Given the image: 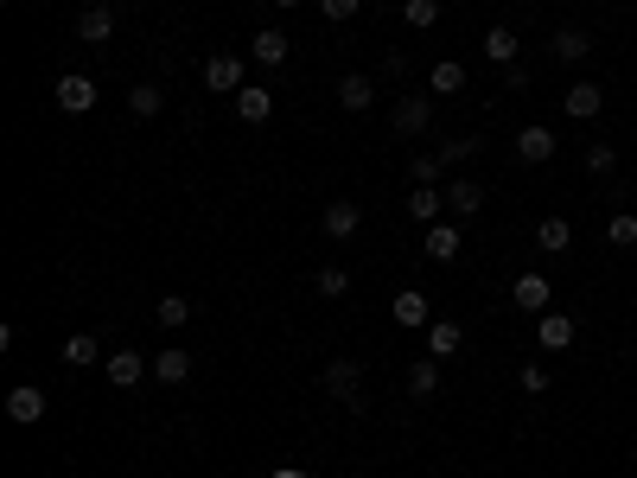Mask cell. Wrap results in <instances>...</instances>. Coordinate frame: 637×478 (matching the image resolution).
I'll return each mask as SVG.
<instances>
[{"label": "cell", "instance_id": "obj_1", "mask_svg": "<svg viewBox=\"0 0 637 478\" xmlns=\"http://www.w3.org/2000/svg\"><path fill=\"white\" fill-rule=\"evenodd\" d=\"M357 383H364V364H357V357H332V364H325V389H332V396L351 408V415H364V396H357Z\"/></svg>", "mask_w": 637, "mask_h": 478}, {"label": "cell", "instance_id": "obj_2", "mask_svg": "<svg viewBox=\"0 0 637 478\" xmlns=\"http://www.w3.org/2000/svg\"><path fill=\"white\" fill-rule=\"evenodd\" d=\"M77 39L83 45H109L115 39V7H109V0H90V7L77 13Z\"/></svg>", "mask_w": 637, "mask_h": 478}, {"label": "cell", "instance_id": "obj_3", "mask_svg": "<svg viewBox=\"0 0 637 478\" xmlns=\"http://www.w3.org/2000/svg\"><path fill=\"white\" fill-rule=\"evenodd\" d=\"M459 249H466V236H459V224H427V236H421V255L427 262H459Z\"/></svg>", "mask_w": 637, "mask_h": 478}, {"label": "cell", "instance_id": "obj_4", "mask_svg": "<svg viewBox=\"0 0 637 478\" xmlns=\"http://www.w3.org/2000/svg\"><path fill=\"white\" fill-rule=\"evenodd\" d=\"M58 109H64V115H90V109H96V83L83 77V71H64V77H58Z\"/></svg>", "mask_w": 637, "mask_h": 478}, {"label": "cell", "instance_id": "obj_5", "mask_svg": "<svg viewBox=\"0 0 637 478\" xmlns=\"http://www.w3.org/2000/svg\"><path fill=\"white\" fill-rule=\"evenodd\" d=\"M555 134H548L542 122H529L523 134H516V160H523V166H548V160H555Z\"/></svg>", "mask_w": 637, "mask_h": 478}, {"label": "cell", "instance_id": "obj_6", "mask_svg": "<svg viewBox=\"0 0 637 478\" xmlns=\"http://www.w3.org/2000/svg\"><path fill=\"white\" fill-rule=\"evenodd\" d=\"M427 122H434V102H427V96H402L395 115H389L395 134H427Z\"/></svg>", "mask_w": 637, "mask_h": 478}, {"label": "cell", "instance_id": "obj_7", "mask_svg": "<svg viewBox=\"0 0 637 478\" xmlns=\"http://www.w3.org/2000/svg\"><path fill=\"white\" fill-rule=\"evenodd\" d=\"M421 345H427V357H459V345H466V332H459V319H434V326L421 332Z\"/></svg>", "mask_w": 637, "mask_h": 478}, {"label": "cell", "instance_id": "obj_8", "mask_svg": "<svg viewBox=\"0 0 637 478\" xmlns=\"http://www.w3.org/2000/svg\"><path fill=\"white\" fill-rule=\"evenodd\" d=\"M510 300L523 306V313H548V300H555V287H548V275H516V287H510Z\"/></svg>", "mask_w": 637, "mask_h": 478}, {"label": "cell", "instance_id": "obj_9", "mask_svg": "<svg viewBox=\"0 0 637 478\" xmlns=\"http://www.w3.org/2000/svg\"><path fill=\"white\" fill-rule=\"evenodd\" d=\"M561 109L574 115V122H593L599 109H606V90L599 83H567V96H561Z\"/></svg>", "mask_w": 637, "mask_h": 478}, {"label": "cell", "instance_id": "obj_10", "mask_svg": "<svg viewBox=\"0 0 637 478\" xmlns=\"http://www.w3.org/2000/svg\"><path fill=\"white\" fill-rule=\"evenodd\" d=\"M395 326H402V332H427V326H434V306H427V294H415V287H408V294H395Z\"/></svg>", "mask_w": 637, "mask_h": 478}, {"label": "cell", "instance_id": "obj_11", "mask_svg": "<svg viewBox=\"0 0 637 478\" xmlns=\"http://www.w3.org/2000/svg\"><path fill=\"white\" fill-rule=\"evenodd\" d=\"M446 211H453V217H478V211H485V185H478V179H446Z\"/></svg>", "mask_w": 637, "mask_h": 478}, {"label": "cell", "instance_id": "obj_12", "mask_svg": "<svg viewBox=\"0 0 637 478\" xmlns=\"http://www.w3.org/2000/svg\"><path fill=\"white\" fill-rule=\"evenodd\" d=\"M357 224H364V211H357L351 198H338V204H325V217H319V230L332 236V243H344V236H357Z\"/></svg>", "mask_w": 637, "mask_h": 478}, {"label": "cell", "instance_id": "obj_13", "mask_svg": "<svg viewBox=\"0 0 637 478\" xmlns=\"http://www.w3.org/2000/svg\"><path fill=\"white\" fill-rule=\"evenodd\" d=\"M536 345H542V351H567V345H574V319L548 306V313L536 319Z\"/></svg>", "mask_w": 637, "mask_h": 478}, {"label": "cell", "instance_id": "obj_14", "mask_svg": "<svg viewBox=\"0 0 637 478\" xmlns=\"http://www.w3.org/2000/svg\"><path fill=\"white\" fill-rule=\"evenodd\" d=\"M7 415L20 421V428H32V421H45V389H32V383L7 389Z\"/></svg>", "mask_w": 637, "mask_h": 478}, {"label": "cell", "instance_id": "obj_15", "mask_svg": "<svg viewBox=\"0 0 637 478\" xmlns=\"http://www.w3.org/2000/svg\"><path fill=\"white\" fill-rule=\"evenodd\" d=\"M204 90H243V58L217 51V58L204 64Z\"/></svg>", "mask_w": 637, "mask_h": 478}, {"label": "cell", "instance_id": "obj_16", "mask_svg": "<svg viewBox=\"0 0 637 478\" xmlns=\"http://www.w3.org/2000/svg\"><path fill=\"white\" fill-rule=\"evenodd\" d=\"M153 377H160L166 389H179L185 377H192V351H179V345H166L160 357H153Z\"/></svg>", "mask_w": 637, "mask_h": 478}, {"label": "cell", "instance_id": "obj_17", "mask_svg": "<svg viewBox=\"0 0 637 478\" xmlns=\"http://www.w3.org/2000/svg\"><path fill=\"white\" fill-rule=\"evenodd\" d=\"M555 58H561V64H587V58H593V32L561 26V32H555Z\"/></svg>", "mask_w": 637, "mask_h": 478}, {"label": "cell", "instance_id": "obj_18", "mask_svg": "<svg viewBox=\"0 0 637 478\" xmlns=\"http://www.w3.org/2000/svg\"><path fill=\"white\" fill-rule=\"evenodd\" d=\"M536 249L567 255V249H574V224H567V217H542V224H536Z\"/></svg>", "mask_w": 637, "mask_h": 478}, {"label": "cell", "instance_id": "obj_19", "mask_svg": "<svg viewBox=\"0 0 637 478\" xmlns=\"http://www.w3.org/2000/svg\"><path fill=\"white\" fill-rule=\"evenodd\" d=\"M427 90H434V96H459V90H466V64H459V58H440L434 71H427Z\"/></svg>", "mask_w": 637, "mask_h": 478}, {"label": "cell", "instance_id": "obj_20", "mask_svg": "<svg viewBox=\"0 0 637 478\" xmlns=\"http://www.w3.org/2000/svg\"><path fill=\"white\" fill-rule=\"evenodd\" d=\"M249 51H255V64H268V71H274V64H287V32L262 26V32L249 39Z\"/></svg>", "mask_w": 637, "mask_h": 478}, {"label": "cell", "instance_id": "obj_21", "mask_svg": "<svg viewBox=\"0 0 637 478\" xmlns=\"http://www.w3.org/2000/svg\"><path fill=\"white\" fill-rule=\"evenodd\" d=\"M236 115H243L249 128H262L268 115H274V96H268V90H249V83H243V90H236Z\"/></svg>", "mask_w": 637, "mask_h": 478}, {"label": "cell", "instance_id": "obj_22", "mask_svg": "<svg viewBox=\"0 0 637 478\" xmlns=\"http://www.w3.org/2000/svg\"><path fill=\"white\" fill-rule=\"evenodd\" d=\"M478 51H485L491 64H504V71H510V64H516V32H510V26H491L485 39H478Z\"/></svg>", "mask_w": 637, "mask_h": 478}, {"label": "cell", "instance_id": "obj_23", "mask_svg": "<svg viewBox=\"0 0 637 478\" xmlns=\"http://www.w3.org/2000/svg\"><path fill=\"white\" fill-rule=\"evenodd\" d=\"M160 102H166L160 83H134V90H128V115H134V122H153V115H160Z\"/></svg>", "mask_w": 637, "mask_h": 478}, {"label": "cell", "instance_id": "obj_24", "mask_svg": "<svg viewBox=\"0 0 637 478\" xmlns=\"http://www.w3.org/2000/svg\"><path fill=\"white\" fill-rule=\"evenodd\" d=\"M408 396H415V402L440 396V357H421V364L408 370Z\"/></svg>", "mask_w": 637, "mask_h": 478}, {"label": "cell", "instance_id": "obj_25", "mask_svg": "<svg viewBox=\"0 0 637 478\" xmlns=\"http://www.w3.org/2000/svg\"><path fill=\"white\" fill-rule=\"evenodd\" d=\"M102 370H109L115 389H134V383H141V351H109V364H102Z\"/></svg>", "mask_w": 637, "mask_h": 478}, {"label": "cell", "instance_id": "obj_26", "mask_svg": "<svg viewBox=\"0 0 637 478\" xmlns=\"http://www.w3.org/2000/svg\"><path fill=\"white\" fill-rule=\"evenodd\" d=\"M408 211H415L421 224H440V211H446V192H434V185H415V192H408Z\"/></svg>", "mask_w": 637, "mask_h": 478}, {"label": "cell", "instance_id": "obj_27", "mask_svg": "<svg viewBox=\"0 0 637 478\" xmlns=\"http://www.w3.org/2000/svg\"><path fill=\"white\" fill-rule=\"evenodd\" d=\"M338 102H344V109H351V115H357V109H370V102H376V83L351 71V77L338 83Z\"/></svg>", "mask_w": 637, "mask_h": 478}, {"label": "cell", "instance_id": "obj_28", "mask_svg": "<svg viewBox=\"0 0 637 478\" xmlns=\"http://www.w3.org/2000/svg\"><path fill=\"white\" fill-rule=\"evenodd\" d=\"M153 319H160V326H166V332H179V326H192V300H185V294H166L160 306H153Z\"/></svg>", "mask_w": 637, "mask_h": 478}, {"label": "cell", "instance_id": "obj_29", "mask_svg": "<svg viewBox=\"0 0 637 478\" xmlns=\"http://www.w3.org/2000/svg\"><path fill=\"white\" fill-rule=\"evenodd\" d=\"M313 287H319V300H344V294H351V275H344V268H338V262H325V268H319V281H313Z\"/></svg>", "mask_w": 637, "mask_h": 478}, {"label": "cell", "instance_id": "obj_30", "mask_svg": "<svg viewBox=\"0 0 637 478\" xmlns=\"http://www.w3.org/2000/svg\"><path fill=\"white\" fill-rule=\"evenodd\" d=\"M64 364H71V370H90V364H96V338H90V332L64 338Z\"/></svg>", "mask_w": 637, "mask_h": 478}, {"label": "cell", "instance_id": "obj_31", "mask_svg": "<svg viewBox=\"0 0 637 478\" xmlns=\"http://www.w3.org/2000/svg\"><path fill=\"white\" fill-rule=\"evenodd\" d=\"M606 243H612V249H637V217H631V211H618L612 224H606Z\"/></svg>", "mask_w": 637, "mask_h": 478}, {"label": "cell", "instance_id": "obj_32", "mask_svg": "<svg viewBox=\"0 0 637 478\" xmlns=\"http://www.w3.org/2000/svg\"><path fill=\"white\" fill-rule=\"evenodd\" d=\"M478 147H485V141H478V134H459V141H446V147H440V166H466Z\"/></svg>", "mask_w": 637, "mask_h": 478}, {"label": "cell", "instance_id": "obj_33", "mask_svg": "<svg viewBox=\"0 0 637 478\" xmlns=\"http://www.w3.org/2000/svg\"><path fill=\"white\" fill-rule=\"evenodd\" d=\"M587 173H593V179H612V173H618V153H612L606 141H593V147H587Z\"/></svg>", "mask_w": 637, "mask_h": 478}, {"label": "cell", "instance_id": "obj_34", "mask_svg": "<svg viewBox=\"0 0 637 478\" xmlns=\"http://www.w3.org/2000/svg\"><path fill=\"white\" fill-rule=\"evenodd\" d=\"M402 20L415 26V32H427V26L440 20V0H408V7H402Z\"/></svg>", "mask_w": 637, "mask_h": 478}, {"label": "cell", "instance_id": "obj_35", "mask_svg": "<svg viewBox=\"0 0 637 478\" xmlns=\"http://www.w3.org/2000/svg\"><path fill=\"white\" fill-rule=\"evenodd\" d=\"M408 173H415V185H440V153H415V166H408Z\"/></svg>", "mask_w": 637, "mask_h": 478}, {"label": "cell", "instance_id": "obj_36", "mask_svg": "<svg viewBox=\"0 0 637 478\" xmlns=\"http://www.w3.org/2000/svg\"><path fill=\"white\" fill-rule=\"evenodd\" d=\"M319 13H325L332 26H344V20H357V0H319Z\"/></svg>", "mask_w": 637, "mask_h": 478}, {"label": "cell", "instance_id": "obj_37", "mask_svg": "<svg viewBox=\"0 0 637 478\" xmlns=\"http://www.w3.org/2000/svg\"><path fill=\"white\" fill-rule=\"evenodd\" d=\"M516 383H523L529 396H542V389H548V370H542V364H523V370H516Z\"/></svg>", "mask_w": 637, "mask_h": 478}, {"label": "cell", "instance_id": "obj_38", "mask_svg": "<svg viewBox=\"0 0 637 478\" xmlns=\"http://www.w3.org/2000/svg\"><path fill=\"white\" fill-rule=\"evenodd\" d=\"M274 478H306V472H274Z\"/></svg>", "mask_w": 637, "mask_h": 478}, {"label": "cell", "instance_id": "obj_39", "mask_svg": "<svg viewBox=\"0 0 637 478\" xmlns=\"http://www.w3.org/2000/svg\"><path fill=\"white\" fill-rule=\"evenodd\" d=\"M274 7H300V0H274Z\"/></svg>", "mask_w": 637, "mask_h": 478}, {"label": "cell", "instance_id": "obj_40", "mask_svg": "<svg viewBox=\"0 0 637 478\" xmlns=\"http://www.w3.org/2000/svg\"><path fill=\"white\" fill-rule=\"evenodd\" d=\"M510 7H529V0H510Z\"/></svg>", "mask_w": 637, "mask_h": 478}]
</instances>
